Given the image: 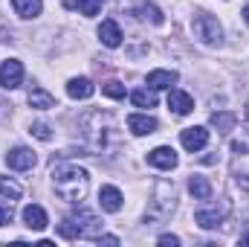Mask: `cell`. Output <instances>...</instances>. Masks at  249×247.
I'll list each match as a JSON object with an SVG mask.
<instances>
[{
	"label": "cell",
	"instance_id": "26",
	"mask_svg": "<svg viewBox=\"0 0 249 247\" xmlns=\"http://www.w3.org/2000/svg\"><path fill=\"white\" fill-rule=\"evenodd\" d=\"M23 195V189L12 181H0V198H9V201H18Z\"/></svg>",
	"mask_w": 249,
	"mask_h": 247
},
{
	"label": "cell",
	"instance_id": "2",
	"mask_svg": "<svg viewBox=\"0 0 249 247\" xmlns=\"http://www.w3.org/2000/svg\"><path fill=\"white\" fill-rule=\"evenodd\" d=\"M81 128H84V137L90 143V151H107V145L116 140V128H113V120L110 114H102V111H90L84 120H81Z\"/></svg>",
	"mask_w": 249,
	"mask_h": 247
},
{
	"label": "cell",
	"instance_id": "31",
	"mask_svg": "<svg viewBox=\"0 0 249 247\" xmlns=\"http://www.w3.org/2000/svg\"><path fill=\"white\" fill-rule=\"evenodd\" d=\"M244 21L249 23V6H244Z\"/></svg>",
	"mask_w": 249,
	"mask_h": 247
},
{
	"label": "cell",
	"instance_id": "29",
	"mask_svg": "<svg viewBox=\"0 0 249 247\" xmlns=\"http://www.w3.org/2000/svg\"><path fill=\"white\" fill-rule=\"evenodd\" d=\"M160 245H165V247H177V245H180V239H177V236H160Z\"/></svg>",
	"mask_w": 249,
	"mask_h": 247
},
{
	"label": "cell",
	"instance_id": "25",
	"mask_svg": "<svg viewBox=\"0 0 249 247\" xmlns=\"http://www.w3.org/2000/svg\"><path fill=\"white\" fill-rule=\"evenodd\" d=\"M102 93H105V96H110V99H124V84L110 79V82H105V84H102Z\"/></svg>",
	"mask_w": 249,
	"mask_h": 247
},
{
	"label": "cell",
	"instance_id": "5",
	"mask_svg": "<svg viewBox=\"0 0 249 247\" xmlns=\"http://www.w3.org/2000/svg\"><path fill=\"white\" fill-rule=\"evenodd\" d=\"M174 198H177L174 184H168V181H160V184L154 186V209H160V212H157L160 218H165V215L174 209ZM154 209H151V212H154Z\"/></svg>",
	"mask_w": 249,
	"mask_h": 247
},
{
	"label": "cell",
	"instance_id": "28",
	"mask_svg": "<svg viewBox=\"0 0 249 247\" xmlns=\"http://www.w3.org/2000/svg\"><path fill=\"white\" fill-rule=\"evenodd\" d=\"M12 221V206H0V227Z\"/></svg>",
	"mask_w": 249,
	"mask_h": 247
},
{
	"label": "cell",
	"instance_id": "27",
	"mask_svg": "<svg viewBox=\"0 0 249 247\" xmlns=\"http://www.w3.org/2000/svg\"><path fill=\"white\" fill-rule=\"evenodd\" d=\"M29 134H32V137H38V140H44V143H50V140H53V128H50L47 123H35L32 128H29Z\"/></svg>",
	"mask_w": 249,
	"mask_h": 247
},
{
	"label": "cell",
	"instance_id": "3",
	"mask_svg": "<svg viewBox=\"0 0 249 247\" xmlns=\"http://www.w3.org/2000/svg\"><path fill=\"white\" fill-rule=\"evenodd\" d=\"M58 233H61L64 239H99L102 236V221L93 212H87V209L78 206L70 218H64L61 224H58Z\"/></svg>",
	"mask_w": 249,
	"mask_h": 247
},
{
	"label": "cell",
	"instance_id": "21",
	"mask_svg": "<svg viewBox=\"0 0 249 247\" xmlns=\"http://www.w3.org/2000/svg\"><path fill=\"white\" fill-rule=\"evenodd\" d=\"M12 6H15V12L20 15V18H35V15H41V0H12Z\"/></svg>",
	"mask_w": 249,
	"mask_h": 247
},
{
	"label": "cell",
	"instance_id": "16",
	"mask_svg": "<svg viewBox=\"0 0 249 247\" xmlns=\"http://www.w3.org/2000/svg\"><path fill=\"white\" fill-rule=\"evenodd\" d=\"M67 93H70L72 99H90V96L96 93V84H93L90 79H70V82H67Z\"/></svg>",
	"mask_w": 249,
	"mask_h": 247
},
{
	"label": "cell",
	"instance_id": "6",
	"mask_svg": "<svg viewBox=\"0 0 249 247\" xmlns=\"http://www.w3.org/2000/svg\"><path fill=\"white\" fill-rule=\"evenodd\" d=\"M0 84H3L6 90L20 87V84H23V64L15 62V59H9V62L0 64Z\"/></svg>",
	"mask_w": 249,
	"mask_h": 247
},
{
	"label": "cell",
	"instance_id": "13",
	"mask_svg": "<svg viewBox=\"0 0 249 247\" xmlns=\"http://www.w3.org/2000/svg\"><path fill=\"white\" fill-rule=\"evenodd\" d=\"M99 38H102L105 47L116 50V47L122 44V29H119V23H116V21H102V26H99Z\"/></svg>",
	"mask_w": 249,
	"mask_h": 247
},
{
	"label": "cell",
	"instance_id": "15",
	"mask_svg": "<svg viewBox=\"0 0 249 247\" xmlns=\"http://www.w3.org/2000/svg\"><path fill=\"white\" fill-rule=\"evenodd\" d=\"M23 221H26V227H29V230H44V227L50 224L47 212H44L38 204H29V206H23Z\"/></svg>",
	"mask_w": 249,
	"mask_h": 247
},
{
	"label": "cell",
	"instance_id": "18",
	"mask_svg": "<svg viewBox=\"0 0 249 247\" xmlns=\"http://www.w3.org/2000/svg\"><path fill=\"white\" fill-rule=\"evenodd\" d=\"M177 82V73L174 70H151L148 73V84L154 87V90H165V87H171Z\"/></svg>",
	"mask_w": 249,
	"mask_h": 247
},
{
	"label": "cell",
	"instance_id": "9",
	"mask_svg": "<svg viewBox=\"0 0 249 247\" xmlns=\"http://www.w3.org/2000/svg\"><path fill=\"white\" fill-rule=\"evenodd\" d=\"M148 163L151 166H157V169H174L177 166V151L171 148V145H160V148H154V151H148Z\"/></svg>",
	"mask_w": 249,
	"mask_h": 247
},
{
	"label": "cell",
	"instance_id": "11",
	"mask_svg": "<svg viewBox=\"0 0 249 247\" xmlns=\"http://www.w3.org/2000/svg\"><path fill=\"white\" fill-rule=\"evenodd\" d=\"M127 128L136 134V137H145V134H154L160 123L154 120V117H148V114H130L127 117Z\"/></svg>",
	"mask_w": 249,
	"mask_h": 247
},
{
	"label": "cell",
	"instance_id": "32",
	"mask_svg": "<svg viewBox=\"0 0 249 247\" xmlns=\"http://www.w3.org/2000/svg\"><path fill=\"white\" fill-rule=\"evenodd\" d=\"M241 245H249V233L244 236V239H241Z\"/></svg>",
	"mask_w": 249,
	"mask_h": 247
},
{
	"label": "cell",
	"instance_id": "23",
	"mask_svg": "<svg viewBox=\"0 0 249 247\" xmlns=\"http://www.w3.org/2000/svg\"><path fill=\"white\" fill-rule=\"evenodd\" d=\"M139 18H142V21H151L154 26H162V23H165V15H162V12H160L154 3H145V6H139Z\"/></svg>",
	"mask_w": 249,
	"mask_h": 247
},
{
	"label": "cell",
	"instance_id": "8",
	"mask_svg": "<svg viewBox=\"0 0 249 247\" xmlns=\"http://www.w3.org/2000/svg\"><path fill=\"white\" fill-rule=\"evenodd\" d=\"M180 143H183L186 151H200V148H206V143H209V131L200 128V125L186 128V131L180 134Z\"/></svg>",
	"mask_w": 249,
	"mask_h": 247
},
{
	"label": "cell",
	"instance_id": "20",
	"mask_svg": "<svg viewBox=\"0 0 249 247\" xmlns=\"http://www.w3.org/2000/svg\"><path fill=\"white\" fill-rule=\"evenodd\" d=\"M64 6L67 9H78V15H87V18L102 12V0H64Z\"/></svg>",
	"mask_w": 249,
	"mask_h": 247
},
{
	"label": "cell",
	"instance_id": "22",
	"mask_svg": "<svg viewBox=\"0 0 249 247\" xmlns=\"http://www.w3.org/2000/svg\"><path fill=\"white\" fill-rule=\"evenodd\" d=\"M130 102H133L136 108H154V105H157V93H154V90L139 87V90H133V93H130Z\"/></svg>",
	"mask_w": 249,
	"mask_h": 247
},
{
	"label": "cell",
	"instance_id": "4",
	"mask_svg": "<svg viewBox=\"0 0 249 247\" xmlns=\"http://www.w3.org/2000/svg\"><path fill=\"white\" fill-rule=\"evenodd\" d=\"M191 29H194V35H197L203 44H220V38H223V26H220L217 18L209 15V12H197L194 21H191Z\"/></svg>",
	"mask_w": 249,
	"mask_h": 247
},
{
	"label": "cell",
	"instance_id": "14",
	"mask_svg": "<svg viewBox=\"0 0 249 247\" xmlns=\"http://www.w3.org/2000/svg\"><path fill=\"white\" fill-rule=\"evenodd\" d=\"M99 204H102V209H107V212H119V209H122V192H119L116 186H102V189H99Z\"/></svg>",
	"mask_w": 249,
	"mask_h": 247
},
{
	"label": "cell",
	"instance_id": "19",
	"mask_svg": "<svg viewBox=\"0 0 249 247\" xmlns=\"http://www.w3.org/2000/svg\"><path fill=\"white\" fill-rule=\"evenodd\" d=\"M188 192H191L197 201H209V198H212V184H209V178H203V175H191V181H188Z\"/></svg>",
	"mask_w": 249,
	"mask_h": 247
},
{
	"label": "cell",
	"instance_id": "33",
	"mask_svg": "<svg viewBox=\"0 0 249 247\" xmlns=\"http://www.w3.org/2000/svg\"><path fill=\"white\" fill-rule=\"evenodd\" d=\"M247 120H249V105H247Z\"/></svg>",
	"mask_w": 249,
	"mask_h": 247
},
{
	"label": "cell",
	"instance_id": "24",
	"mask_svg": "<svg viewBox=\"0 0 249 247\" xmlns=\"http://www.w3.org/2000/svg\"><path fill=\"white\" fill-rule=\"evenodd\" d=\"M235 123H238V117L235 114H229V111H223V114H212V125L217 128V131H232L235 128Z\"/></svg>",
	"mask_w": 249,
	"mask_h": 247
},
{
	"label": "cell",
	"instance_id": "10",
	"mask_svg": "<svg viewBox=\"0 0 249 247\" xmlns=\"http://www.w3.org/2000/svg\"><path fill=\"white\" fill-rule=\"evenodd\" d=\"M223 215H226V206H200V209L194 212V221H197L203 230H212V227H217V224L223 221Z\"/></svg>",
	"mask_w": 249,
	"mask_h": 247
},
{
	"label": "cell",
	"instance_id": "7",
	"mask_svg": "<svg viewBox=\"0 0 249 247\" xmlns=\"http://www.w3.org/2000/svg\"><path fill=\"white\" fill-rule=\"evenodd\" d=\"M35 163H38L35 151H32V148H23V145L12 148V151L6 154V166H9V169H18V172H26V169H32Z\"/></svg>",
	"mask_w": 249,
	"mask_h": 247
},
{
	"label": "cell",
	"instance_id": "12",
	"mask_svg": "<svg viewBox=\"0 0 249 247\" xmlns=\"http://www.w3.org/2000/svg\"><path fill=\"white\" fill-rule=\"evenodd\" d=\"M168 108L177 114V117H188L194 111V99L188 96L186 90H171L168 93Z\"/></svg>",
	"mask_w": 249,
	"mask_h": 247
},
{
	"label": "cell",
	"instance_id": "1",
	"mask_svg": "<svg viewBox=\"0 0 249 247\" xmlns=\"http://www.w3.org/2000/svg\"><path fill=\"white\" fill-rule=\"evenodd\" d=\"M87 184H90L87 172L78 169V166H72V163H64V166H55V169H53V186H55V195H58L61 201H67V204H78V201H84V195H87Z\"/></svg>",
	"mask_w": 249,
	"mask_h": 247
},
{
	"label": "cell",
	"instance_id": "17",
	"mask_svg": "<svg viewBox=\"0 0 249 247\" xmlns=\"http://www.w3.org/2000/svg\"><path fill=\"white\" fill-rule=\"evenodd\" d=\"M29 105H32V108H38V111H50V108H55V96H53V93H47L44 87L32 84V87H29Z\"/></svg>",
	"mask_w": 249,
	"mask_h": 247
},
{
	"label": "cell",
	"instance_id": "30",
	"mask_svg": "<svg viewBox=\"0 0 249 247\" xmlns=\"http://www.w3.org/2000/svg\"><path fill=\"white\" fill-rule=\"evenodd\" d=\"M99 245H119L116 236H99Z\"/></svg>",
	"mask_w": 249,
	"mask_h": 247
}]
</instances>
